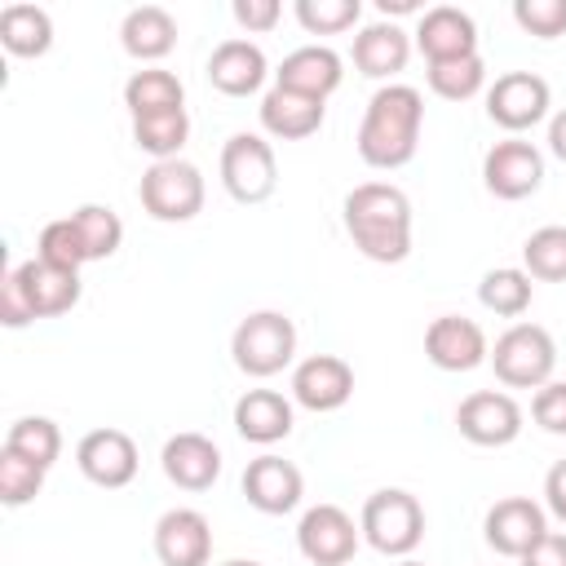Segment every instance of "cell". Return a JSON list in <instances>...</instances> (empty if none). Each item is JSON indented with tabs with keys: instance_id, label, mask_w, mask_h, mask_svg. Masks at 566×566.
<instances>
[{
	"instance_id": "603a6c76",
	"label": "cell",
	"mask_w": 566,
	"mask_h": 566,
	"mask_svg": "<svg viewBox=\"0 0 566 566\" xmlns=\"http://www.w3.org/2000/svg\"><path fill=\"white\" fill-rule=\"evenodd\" d=\"M323 115L327 106L318 97H305V93H292V88H270L261 97V128L279 142H305L323 128Z\"/></svg>"
},
{
	"instance_id": "d590c367",
	"label": "cell",
	"mask_w": 566,
	"mask_h": 566,
	"mask_svg": "<svg viewBox=\"0 0 566 566\" xmlns=\"http://www.w3.org/2000/svg\"><path fill=\"white\" fill-rule=\"evenodd\" d=\"M35 256L49 261V265H57V270H75V274H80V265L88 261L84 239H80V230H75L71 217H57V221H49V226L40 230V239H35Z\"/></svg>"
},
{
	"instance_id": "d6a6232c",
	"label": "cell",
	"mask_w": 566,
	"mask_h": 566,
	"mask_svg": "<svg viewBox=\"0 0 566 566\" xmlns=\"http://www.w3.org/2000/svg\"><path fill=\"white\" fill-rule=\"evenodd\" d=\"M522 265L539 283H566V226H539L522 243Z\"/></svg>"
},
{
	"instance_id": "e575fe53",
	"label": "cell",
	"mask_w": 566,
	"mask_h": 566,
	"mask_svg": "<svg viewBox=\"0 0 566 566\" xmlns=\"http://www.w3.org/2000/svg\"><path fill=\"white\" fill-rule=\"evenodd\" d=\"M44 473L49 469H40L35 460H22L18 451H0V504L4 509H22V504H31L35 495H40V486H44Z\"/></svg>"
},
{
	"instance_id": "9c48e42d",
	"label": "cell",
	"mask_w": 566,
	"mask_h": 566,
	"mask_svg": "<svg viewBox=\"0 0 566 566\" xmlns=\"http://www.w3.org/2000/svg\"><path fill=\"white\" fill-rule=\"evenodd\" d=\"M548 106H553L548 80L535 75V71H504L486 88V115H491V124H500L509 133L535 128L548 115Z\"/></svg>"
},
{
	"instance_id": "ee69618b",
	"label": "cell",
	"mask_w": 566,
	"mask_h": 566,
	"mask_svg": "<svg viewBox=\"0 0 566 566\" xmlns=\"http://www.w3.org/2000/svg\"><path fill=\"white\" fill-rule=\"evenodd\" d=\"M548 150H553V155L566 164V106H562V111L548 119Z\"/></svg>"
},
{
	"instance_id": "ffe728a7",
	"label": "cell",
	"mask_w": 566,
	"mask_h": 566,
	"mask_svg": "<svg viewBox=\"0 0 566 566\" xmlns=\"http://www.w3.org/2000/svg\"><path fill=\"white\" fill-rule=\"evenodd\" d=\"M340 80H345L340 53L327 49V44H301L274 71V84L279 88H292V93H305V97H318V102H327L340 88Z\"/></svg>"
},
{
	"instance_id": "d4e9b609",
	"label": "cell",
	"mask_w": 566,
	"mask_h": 566,
	"mask_svg": "<svg viewBox=\"0 0 566 566\" xmlns=\"http://www.w3.org/2000/svg\"><path fill=\"white\" fill-rule=\"evenodd\" d=\"M292 402L279 394V389H248L239 402H234V429L243 442H256V447H274L292 433Z\"/></svg>"
},
{
	"instance_id": "2e32d148",
	"label": "cell",
	"mask_w": 566,
	"mask_h": 566,
	"mask_svg": "<svg viewBox=\"0 0 566 566\" xmlns=\"http://www.w3.org/2000/svg\"><path fill=\"white\" fill-rule=\"evenodd\" d=\"M292 398L305 411H340L354 398V367L336 354H310L292 367Z\"/></svg>"
},
{
	"instance_id": "277c9868",
	"label": "cell",
	"mask_w": 566,
	"mask_h": 566,
	"mask_svg": "<svg viewBox=\"0 0 566 566\" xmlns=\"http://www.w3.org/2000/svg\"><path fill=\"white\" fill-rule=\"evenodd\" d=\"M358 531L363 539L385 553V557H411L416 544L424 539V509L411 491L402 486H385V491H371L367 504H363V517H358Z\"/></svg>"
},
{
	"instance_id": "8992f818",
	"label": "cell",
	"mask_w": 566,
	"mask_h": 566,
	"mask_svg": "<svg viewBox=\"0 0 566 566\" xmlns=\"http://www.w3.org/2000/svg\"><path fill=\"white\" fill-rule=\"evenodd\" d=\"M203 172L190 164V159H159L142 172V186H137V199L146 208V217L155 221H190L203 212Z\"/></svg>"
},
{
	"instance_id": "f546056e",
	"label": "cell",
	"mask_w": 566,
	"mask_h": 566,
	"mask_svg": "<svg viewBox=\"0 0 566 566\" xmlns=\"http://www.w3.org/2000/svg\"><path fill=\"white\" fill-rule=\"evenodd\" d=\"M186 137H190V115L186 111H164V115L133 119V146L146 150L155 164L159 159H181Z\"/></svg>"
},
{
	"instance_id": "8fae6325",
	"label": "cell",
	"mask_w": 566,
	"mask_h": 566,
	"mask_svg": "<svg viewBox=\"0 0 566 566\" xmlns=\"http://www.w3.org/2000/svg\"><path fill=\"white\" fill-rule=\"evenodd\" d=\"M482 535H486V544H491L500 557H517V562H522L526 548H531L539 535H548V509L535 504L531 495H504V500H495V504L486 509Z\"/></svg>"
},
{
	"instance_id": "f1b7e54d",
	"label": "cell",
	"mask_w": 566,
	"mask_h": 566,
	"mask_svg": "<svg viewBox=\"0 0 566 566\" xmlns=\"http://www.w3.org/2000/svg\"><path fill=\"white\" fill-rule=\"evenodd\" d=\"M531 296H535V283L526 270L517 265H500V270H486L482 283H478V301L500 314V318H517L531 310Z\"/></svg>"
},
{
	"instance_id": "d6986e66",
	"label": "cell",
	"mask_w": 566,
	"mask_h": 566,
	"mask_svg": "<svg viewBox=\"0 0 566 566\" xmlns=\"http://www.w3.org/2000/svg\"><path fill=\"white\" fill-rule=\"evenodd\" d=\"M416 49L429 62H451L478 53V22L460 4H433L416 22Z\"/></svg>"
},
{
	"instance_id": "e0dca14e",
	"label": "cell",
	"mask_w": 566,
	"mask_h": 566,
	"mask_svg": "<svg viewBox=\"0 0 566 566\" xmlns=\"http://www.w3.org/2000/svg\"><path fill=\"white\" fill-rule=\"evenodd\" d=\"M159 464H164V478L181 491H208L217 478H221V447L208 438V433H172L159 451Z\"/></svg>"
},
{
	"instance_id": "484cf974",
	"label": "cell",
	"mask_w": 566,
	"mask_h": 566,
	"mask_svg": "<svg viewBox=\"0 0 566 566\" xmlns=\"http://www.w3.org/2000/svg\"><path fill=\"white\" fill-rule=\"evenodd\" d=\"M119 44L137 62H159L177 44V18L164 4H137L119 22Z\"/></svg>"
},
{
	"instance_id": "30bf717a",
	"label": "cell",
	"mask_w": 566,
	"mask_h": 566,
	"mask_svg": "<svg viewBox=\"0 0 566 566\" xmlns=\"http://www.w3.org/2000/svg\"><path fill=\"white\" fill-rule=\"evenodd\" d=\"M482 181L495 199H526L544 186V155L522 137H504L482 155Z\"/></svg>"
},
{
	"instance_id": "8d00e7d4",
	"label": "cell",
	"mask_w": 566,
	"mask_h": 566,
	"mask_svg": "<svg viewBox=\"0 0 566 566\" xmlns=\"http://www.w3.org/2000/svg\"><path fill=\"white\" fill-rule=\"evenodd\" d=\"M292 13L310 35H336L363 18V0H296Z\"/></svg>"
},
{
	"instance_id": "6da1fadb",
	"label": "cell",
	"mask_w": 566,
	"mask_h": 566,
	"mask_svg": "<svg viewBox=\"0 0 566 566\" xmlns=\"http://www.w3.org/2000/svg\"><path fill=\"white\" fill-rule=\"evenodd\" d=\"M345 230L367 261L398 265L411 252V199L389 181H363L345 195Z\"/></svg>"
},
{
	"instance_id": "1f68e13d",
	"label": "cell",
	"mask_w": 566,
	"mask_h": 566,
	"mask_svg": "<svg viewBox=\"0 0 566 566\" xmlns=\"http://www.w3.org/2000/svg\"><path fill=\"white\" fill-rule=\"evenodd\" d=\"M71 221H75V230H80V239H84L88 261H106V256L119 252V243H124V221H119L115 208H106V203H80V208L71 212Z\"/></svg>"
},
{
	"instance_id": "44dd1931",
	"label": "cell",
	"mask_w": 566,
	"mask_h": 566,
	"mask_svg": "<svg viewBox=\"0 0 566 566\" xmlns=\"http://www.w3.org/2000/svg\"><path fill=\"white\" fill-rule=\"evenodd\" d=\"M265 75H270V62H265V53H261V44H252V40H221L217 49H212V57H208V84L217 88V93H226V97H248V93H256L261 84H265Z\"/></svg>"
},
{
	"instance_id": "7402d4cb",
	"label": "cell",
	"mask_w": 566,
	"mask_h": 566,
	"mask_svg": "<svg viewBox=\"0 0 566 566\" xmlns=\"http://www.w3.org/2000/svg\"><path fill=\"white\" fill-rule=\"evenodd\" d=\"M407 57H411V35H407L398 22H389V18L367 22V27L354 35V66H358V75H367V80H389V75H398V71L407 66Z\"/></svg>"
},
{
	"instance_id": "b9f144b4",
	"label": "cell",
	"mask_w": 566,
	"mask_h": 566,
	"mask_svg": "<svg viewBox=\"0 0 566 566\" xmlns=\"http://www.w3.org/2000/svg\"><path fill=\"white\" fill-rule=\"evenodd\" d=\"M522 566H566V535H562V531L539 535V539L526 548Z\"/></svg>"
},
{
	"instance_id": "52a82bcc",
	"label": "cell",
	"mask_w": 566,
	"mask_h": 566,
	"mask_svg": "<svg viewBox=\"0 0 566 566\" xmlns=\"http://www.w3.org/2000/svg\"><path fill=\"white\" fill-rule=\"evenodd\" d=\"M221 186L234 203H265L279 186L274 146L261 133H234L221 146Z\"/></svg>"
},
{
	"instance_id": "836d02e7",
	"label": "cell",
	"mask_w": 566,
	"mask_h": 566,
	"mask_svg": "<svg viewBox=\"0 0 566 566\" xmlns=\"http://www.w3.org/2000/svg\"><path fill=\"white\" fill-rule=\"evenodd\" d=\"M424 80H429V88H433L438 97H447V102H464V97L482 93V84H486V66H482L478 53H469V57H451V62H429Z\"/></svg>"
},
{
	"instance_id": "3957f363",
	"label": "cell",
	"mask_w": 566,
	"mask_h": 566,
	"mask_svg": "<svg viewBox=\"0 0 566 566\" xmlns=\"http://www.w3.org/2000/svg\"><path fill=\"white\" fill-rule=\"evenodd\" d=\"M230 354L243 376H256V380L279 376L296 358V323L279 310H252L248 318H239L230 336Z\"/></svg>"
},
{
	"instance_id": "cb8c5ba5",
	"label": "cell",
	"mask_w": 566,
	"mask_h": 566,
	"mask_svg": "<svg viewBox=\"0 0 566 566\" xmlns=\"http://www.w3.org/2000/svg\"><path fill=\"white\" fill-rule=\"evenodd\" d=\"M13 274L22 283L35 318H57V314L75 310V301H80V274L75 270H57V265L31 256V261L13 265Z\"/></svg>"
},
{
	"instance_id": "4fadbf2b",
	"label": "cell",
	"mask_w": 566,
	"mask_h": 566,
	"mask_svg": "<svg viewBox=\"0 0 566 566\" xmlns=\"http://www.w3.org/2000/svg\"><path fill=\"white\" fill-rule=\"evenodd\" d=\"M424 358L438 371H473L491 358L486 332L464 314H438L424 327Z\"/></svg>"
},
{
	"instance_id": "ab89813d",
	"label": "cell",
	"mask_w": 566,
	"mask_h": 566,
	"mask_svg": "<svg viewBox=\"0 0 566 566\" xmlns=\"http://www.w3.org/2000/svg\"><path fill=\"white\" fill-rule=\"evenodd\" d=\"M0 323H4V327H27V323H35V310H31V301H27V292H22V283H18L13 270L0 279Z\"/></svg>"
},
{
	"instance_id": "4316f807",
	"label": "cell",
	"mask_w": 566,
	"mask_h": 566,
	"mask_svg": "<svg viewBox=\"0 0 566 566\" xmlns=\"http://www.w3.org/2000/svg\"><path fill=\"white\" fill-rule=\"evenodd\" d=\"M0 44L13 57H44L53 49V18L40 4H4L0 9Z\"/></svg>"
},
{
	"instance_id": "60d3db41",
	"label": "cell",
	"mask_w": 566,
	"mask_h": 566,
	"mask_svg": "<svg viewBox=\"0 0 566 566\" xmlns=\"http://www.w3.org/2000/svg\"><path fill=\"white\" fill-rule=\"evenodd\" d=\"M230 13H234V22L243 31H270L283 18V4L279 0H234Z\"/></svg>"
},
{
	"instance_id": "4dcf8cb0",
	"label": "cell",
	"mask_w": 566,
	"mask_h": 566,
	"mask_svg": "<svg viewBox=\"0 0 566 566\" xmlns=\"http://www.w3.org/2000/svg\"><path fill=\"white\" fill-rule=\"evenodd\" d=\"M4 447L22 460H35L40 469H53V460L62 455V429L49 416H18L4 433Z\"/></svg>"
},
{
	"instance_id": "f6af8a7d",
	"label": "cell",
	"mask_w": 566,
	"mask_h": 566,
	"mask_svg": "<svg viewBox=\"0 0 566 566\" xmlns=\"http://www.w3.org/2000/svg\"><path fill=\"white\" fill-rule=\"evenodd\" d=\"M376 9H380L385 18H394V13H416L420 4H416V0H376Z\"/></svg>"
},
{
	"instance_id": "bcb514c9",
	"label": "cell",
	"mask_w": 566,
	"mask_h": 566,
	"mask_svg": "<svg viewBox=\"0 0 566 566\" xmlns=\"http://www.w3.org/2000/svg\"><path fill=\"white\" fill-rule=\"evenodd\" d=\"M221 566H261V562H243V557H234V562H221Z\"/></svg>"
},
{
	"instance_id": "f35d334b",
	"label": "cell",
	"mask_w": 566,
	"mask_h": 566,
	"mask_svg": "<svg viewBox=\"0 0 566 566\" xmlns=\"http://www.w3.org/2000/svg\"><path fill=\"white\" fill-rule=\"evenodd\" d=\"M531 416L544 433L566 438V380H548L544 389H535L531 398Z\"/></svg>"
},
{
	"instance_id": "7dc6e473",
	"label": "cell",
	"mask_w": 566,
	"mask_h": 566,
	"mask_svg": "<svg viewBox=\"0 0 566 566\" xmlns=\"http://www.w3.org/2000/svg\"><path fill=\"white\" fill-rule=\"evenodd\" d=\"M398 566H424V562H416V557H402V562H398Z\"/></svg>"
},
{
	"instance_id": "7bdbcfd3",
	"label": "cell",
	"mask_w": 566,
	"mask_h": 566,
	"mask_svg": "<svg viewBox=\"0 0 566 566\" xmlns=\"http://www.w3.org/2000/svg\"><path fill=\"white\" fill-rule=\"evenodd\" d=\"M544 509L566 522V460H557L548 473H544Z\"/></svg>"
},
{
	"instance_id": "ba28073f",
	"label": "cell",
	"mask_w": 566,
	"mask_h": 566,
	"mask_svg": "<svg viewBox=\"0 0 566 566\" xmlns=\"http://www.w3.org/2000/svg\"><path fill=\"white\" fill-rule=\"evenodd\" d=\"M358 526L340 504H314L296 522V548L314 566H349L358 553Z\"/></svg>"
},
{
	"instance_id": "74e56055",
	"label": "cell",
	"mask_w": 566,
	"mask_h": 566,
	"mask_svg": "<svg viewBox=\"0 0 566 566\" xmlns=\"http://www.w3.org/2000/svg\"><path fill=\"white\" fill-rule=\"evenodd\" d=\"M513 22L535 40L566 35V0H513Z\"/></svg>"
},
{
	"instance_id": "5b68a950",
	"label": "cell",
	"mask_w": 566,
	"mask_h": 566,
	"mask_svg": "<svg viewBox=\"0 0 566 566\" xmlns=\"http://www.w3.org/2000/svg\"><path fill=\"white\" fill-rule=\"evenodd\" d=\"M486 363L495 367V380L509 389H544L553 380V367H557V345H553L548 327L513 323L509 332L495 336Z\"/></svg>"
},
{
	"instance_id": "ac0fdd59",
	"label": "cell",
	"mask_w": 566,
	"mask_h": 566,
	"mask_svg": "<svg viewBox=\"0 0 566 566\" xmlns=\"http://www.w3.org/2000/svg\"><path fill=\"white\" fill-rule=\"evenodd\" d=\"M155 557L159 566H208L212 526L199 509H168L155 522Z\"/></svg>"
},
{
	"instance_id": "83f0119b",
	"label": "cell",
	"mask_w": 566,
	"mask_h": 566,
	"mask_svg": "<svg viewBox=\"0 0 566 566\" xmlns=\"http://www.w3.org/2000/svg\"><path fill=\"white\" fill-rule=\"evenodd\" d=\"M124 106H128L133 119H142V115H164V111H186V88H181V80H177L172 71H164V66H142V71H133L128 84H124Z\"/></svg>"
},
{
	"instance_id": "9a60e30c",
	"label": "cell",
	"mask_w": 566,
	"mask_h": 566,
	"mask_svg": "<svg viewBox=\"0 0 566 566\" xmlns=\"http://www.w3.org/2000/svg\"><path fill=\"white\" fill-rule=\"evenodd\" d=\"M301 495H305V478H301V469L292 460L270 455V451L248 460V469H243V500L256 513L283 517V513H292L301 504Z\"/></svg>"
},
{
	"instance_id": "7a4b0ae2",
	"label": "cell",
	"mask_w": 566,
	"mask_h": 566,
	"mask_svg": "<svg viewBox=\"0 0 566 566\" xmlns=\"http://www.w3.org/2000/svg\"><path fill=\"white\" fill-rule=\"evenodd\" d=\"M424 97L411 84H380L358 124V159L367 168H402L420 146Z\"/></svg>"
},
{
	"instance_id": "7c38bea8",
	"label": "cell",
	"mask_w": 566,
	"mask_h": 566,
	"mask_svg": "<svg viewBox=\"0 0 566 566\" xmlns=\"http://www.w3.org/2000/svg\"><path fill=\"white\" fill-rule=\"evenodd\" d=\"M75 464L93 486L119 491L137 478V442L124 429H88L75 447Z\"/></svg>"
},
{
	"instance_id": "5bb4252c",
	"label": "cell",
	"mask_w": 566,
	"mask_h": 566,
	"mask_svg": "<svg viewBox=\"0 0 566 566\" xmlns=\"http://www.w3.org/2000/svg\"><path fill=\"white\" fill-rule=\"evenodd\" d=\"M455 424L473 447H509L522 433V407L504 389H478L455 407Z\"/></svg>"
}]
</instances>
